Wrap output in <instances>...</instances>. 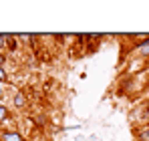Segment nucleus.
<instances>
[{"label": "nucleus", "instance_id": "f257e3e1", "mask_svg": "<svg viewBox=\"0 0 149 141\" xmlns=\"http://www.w3.org/2000/svg\"><path fill=\"white\" fill-rule=\"evenodd\" d=\"M2 139L4 141H22V137H20L18 133H4Z\"/></svg>", "mask_w": 149, "mask_h": 141}, {"label": "nucleus", "instance_id": "f03ea898", "mask_svg": "<svg viewBox=\"0 0 149 141\" xmlns=\"http://www.w3.org/2000/svg\"><path fill=\"white\" fill-rule=\"evenodd\" d=\"M139 52H141L143 57H149V38L143 43V45H141V47H139Z\"/></svg>", "mask_w": 149, "mask_h": 141}, {"label": "nucleus", "instance_id": "7ed1b4c3", "mask_svg": "<svg viewBox=\"0 0 149 141\" xmlns=\"http://www.w3.org/2000/svg\"><path fill=\"white\" fill-rule=\"evenodd\" d=\"M4 36H6V40H8V48L14 50V48H16V40H14V36H12V34H4Z\"/></svg>", "mask_w": 149, "mask_h": 141}, {"label": "nucleus", "instance_id": "20e7f679", "mask_svg": "<svg viewBox=\"0 0 149 141\" xmlns=\"http://www.w3.org/2000/svg\"><path fill=\"white\" fill-rule=\"evenodd\" d=\"M14 103H16V107H22V105L26 103L24 95H16V99H14Z\"/></svg>", "mask_w": 149, "mask_h": 141}, {"label": "nucleus", "instance_id": "39448f33", "mask_svg": "<svg viewBox=\"0 0 149 141\" xmlns=\"http://www.w3.org/2000/svg\"><path fill=\"white\" fill-rule=\"evenodd\" d=\"M139 141H149V129H145V131L139 133Z\"/></svg>", "mask_w": 149, "mask_h": 141}, {"label": "nucleus", "instance_id": "423d86ee", "mask_svg": "<svg viewBox=\"0 0 149 141\" xmlns=\"http://www.w3.org/2000/svg\"><path fill=\"white\" fill-rule=\"evenodd\" d=\"M4 117H6V107H2V105H0V121H2Z\"/></svg>", "mask_w": 149, "mask_h": 141}, {"label": "nucleus", "instance_id": "0eeeda50", "mask_svg": "<svg viewBox=\"0 0 149 141\" xmlns=\"http://www.w3.org/2000/svg\"><path fill=\"white\" fill-rule=\"evenodd\" d=\"M0 81H6V73H4L2 67H0Z\"/></svg>", "mask_w": 149, "mask_h": 141}, {"label": "nucleus", "instance_id": "6e6552de", "mask_svg": "<svg viewBox=\"0 0 149 141\" xmlns=\"http://www.w3.org/2000/svg\"><path fill=\"white\" fill-rule=\"evenodd\" d=\"M4 40H6V36H4V34H0V47L4 45Z\"/></svg>", "mask_w": 149, "mask_h": 141}, {"label": "nucleus", "instance_id": "1a4fd4ad", "mask_svg": "<svg viewBox=\"0 0 149 141\" xmlns=\"http://www.w3.org/2000/svg\"><path fill=\"white\" fill-rule=\"evenodd\" d=\"M2 63H4V57H2V54H0V67H2Z\"/></svg>", "mask_w": 149, "mask_h": 141}, {"label": "nucleus", "instance_id": "9d476101", "mask_svg": "<svg viewBox=\"0 0 149 141\" xmlns=\"http://www.w3.org/2000/svg\"><path fill=\"white\" fill-rule=\"evenodd\" d=\"M145 109H147V111H149V101H147V103H145Z\"/></svg>", "mask_w": 149, "mask_h": 141}, {"label": "nucleus", "instance_id": "9b49d317", "mask_svg": "<svg viewBox=\"0 0 149 141\" xmlns=\"http://www.w3.org/2000/svg\"><path fill=\"white\" fill-rule=\"evenodd\" d=\"M0 97H2V89H0Z\"/></svg>", "mask_w": 149, "mask_h": 141}]
</instances>
